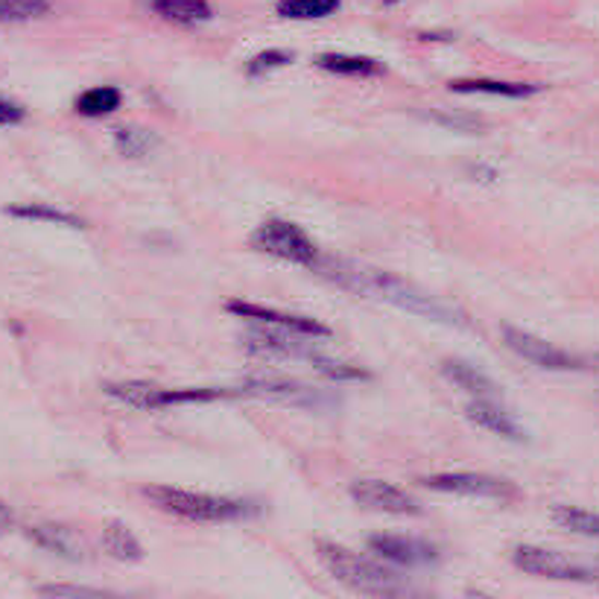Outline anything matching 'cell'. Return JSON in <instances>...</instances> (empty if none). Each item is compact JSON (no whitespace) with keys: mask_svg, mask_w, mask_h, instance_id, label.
<instances>
[{"mask_svg":"<svg viewBox=\"0 0 599 599\" xmlns=\"http://www.w3.org/2000/svg\"><path fill=\"white\" fill-rule=\"evenodd\" d=\"M243 340H246V349L251 354H258V357H269V360H286V357H310L314 349L307 345V337L293 331H284V328H275V325H263V328H255V331L243 333Z\"/></svg>","mask_w":599,"mask_h":599,"instance_id":"obj_11","label":"cell"},{"mask_svg":"<svg viewBox=\"0 0 599 599\" xmlns=\"http://www.w3.org/2000/svg\"><path fill=\"white\" fill-rule=\"evenodd\" d=\"M515 567H520L529 576H541V579H555V582H590L594 579V571L585 567V564L573 562L567 555L555 553V550H544V547H529L520 544L515 553Z\"/></svg>","mask_w":599,"mask_h":599,"instance_id":"obj_7","label":"cell"},{"mask_svg":"<svg viewBox=\"0 0 599 599\" xmlns=\"http://www.w3.org/2000/svg\"><path fill=\"white\" fill-rule=\"evenodd\" d=\"M27 536L33 538L42 550H47V553L62 555V559H71V562H80L82 559L80 541L73 538L71 529L59 527V524H36V527L27 529Z\"/></svg>","mask_w":599,"mask_h":599,"instance_id":"obj_16","label":"cell"},{"mask_svg":"<svg viewBox=\"0 0 599 599\" xmlns=\"http://www.w3.org/2000/svg\"><path fill=\"white\" fill-rule=\"evenodd\" d=\"M103 550H106L111 559L126 564H134L143 559V544L134 538V532L126 524H106L103 529Z\"/></svg>","mask_w":599,"mask_h":599,"instance_id":"obj_20","label":"cell"},{"mask_svg":"<svg viewBox=\"0 0 599 599\" xmlns=\"http://www.w3.org/2000/svg\"><path fill=\"white\" fill-rule=\"evenodd\" d=\"M143 497L153 503L155 509L167 512L173 518L193 520V524H228V520L258 515V506L251 501L185 492V489H173V485H150V489H143Z\"/></svg>","mask_w":599,"mask_h":599,"instance_id":"obj_2","label":"cell"},{"mask_svg":"<svg viewBox=\"0 0 599 599\" xmlns=\"http://www.w3.org/2000/svg\"><path fill=\"white\" fill-rule=\"evenodd\" d=\"M153 10L164 21H173V24H181V27L205 24L214 15L208 0H153Z\"/></svg>","mask_w":599,"mask_h":599,"instance_id":"obj_18","label":"cell"},{"mask_svg":"<svg viewBox=\"0 0 599 599\" xmlns=\"http://www.w3.org/2000/svg\"><path fill=\"white\" fill-rule=\"evenodd\" d=\"M424 117H427L430 124L442 126V129H450V132L477 134V132H483V129H485L483 117L466 115V111H427Z\"/></svg>","mask_w":599,"mask_h":599,"instance_id":"obj_28","label":"cell"},{"mask_svg":"<svg viewBox=\"0 0 599 599\" xmlns=\"http://www.w3.org/2000/svg\"><path fill=\"white\" fill-rule=\"evenodd\" d=\"M386 3H392V0H386Z\"/></svg>","mask_w":599,"mask_h":599,"instance_id":"obj_33","label":"cell"},{"mask_svg":"<svg viewBox=\"0 0 599 599\" xmlns=\"http://www.w3.org/2000/svg\"><path fill=\"white\" fill-rule=\"evenodd\" d=\"M442 375L450 380V384L462 389V392L474 395V398H501V389L494 384L492 377L480 372L474 363H468V360H445L442 363Z\"/></svg>","mask_w":599,"mask_h":599,"instance_id":"obj_15","label":"cell"},{"mask_svg":"<svg viewBox=\"0 0 599 599\" xmlns=\"http://www.w3.org/2000/svg\"><path fill=\"white\" fill-rule=\"evenodd\" d=\"M50 12V0H0V24L33 21Z\"/></svg>","mask_w":599,"mask_h":599,"instance_id":"obj_27","label":"cell"},{"mask_svg":"<svg viewBox=\"0 0 599 599\" xmlns=\"http://www.w3.org/2000/svg\"><path fill=\"white\" fill-rule=\"evenodd\" d=\"M307 363H310L319 375L331 377V380H342V384H345V380H368V375L360 366H351V363H342V360L337 357H328V354H322V351L316 349L314 354L307 357Z\"/></svg>","mask_w":599,"mask_h":599,"instance_id":"obj_26","label":"cell"},{"mask_svg":"<svg viewBox=\"0 0 599 599\" xmlns=\"http://www.w3.org/2000/svg\"><path fill=\"white\" fill-rule=\"evenodd\" d=\"M447 89L454 94H494V97L506 99H520L532 97L538 91V85H529V82H503V80H454L447 82Z\"/></svg>","mask_w":599,"mask_h":599,"instance_id":"obj_17","label":"cell"},{"mask_svg":"<svg viewBox=\"0 0 599 599\" xmlns=\"http://www.w3.org/2000/svg\"><path fill=\"white\" fill-rule=\"evenodd\" d=\"M293 62V54L290 50H260L258 56H251L249 64H246V73L249 77H267V73L278 71V68H286Z\"/></svg>","mask_w":599,"mask_h":599,"instance_id":"obj_29","label":"cell"},{"mask_svg":"<svg viewBox=\"0 0 599 599\" xmlns=\"http://www.w3.org/2000/svg\"><path fill=\"white\" fill-rule=\"evenodd\" d=\"M158 134H153L143 126H117L115 129V146L117 153L126 158H143L146 153H153L158 146Z\"/></svg>","mask_w":599,"mask_h":599,"instance_id":"obj_22","label":"cell"},{"mask_svg":"<svg viewBox=\"0 0 599 599\" xmlns=\"http://www.w3.org/2000/svg\"><path fill=\"white\" fill-rule=\"evenodd\" d=\"M466 415L474 421L477 427L489 430L494 436L509 438V442H527V430L512 419V412L497 407L494 398H474V401L466 407Z\"/></svg>","mask_w":599,"mask_h":599,"instance_id":"obj_14","label":"cell"},{"mask_svg":"<svg viewBox=\"0 0 599 599\" xmlns=\"http://www.w3.org/2000/svg\"><path fill=\"white\" fill-rule=\"evenodd\" d=\"M124 106V94L115 85H99V89L82 91L77 97V111L82 117H106Z\"/></svg>","mask_w":599,"mask_h":599,"instance_id":"obj_21","label":"cell"},{"mask_svg":"<svg viewBox=\"0 0 599 599\" xmlns=\"http://www.w3.org/2000/svg\"><path fill=\"white\" fill-rule=\"evenodd\" d=\"M316 550H319V559L328 567V573L345 588L357 590V594H368V597H392V594H401L403 590L395 571L372 562L366 555L351 553V550L333 544V541H319Z\"/></svg>","mask_w":599,"mask_h":599,"instance_id":"obj_3","label":"cell"},{"mask_svg":"<svg viewBox=\"0 0 599 599\" xmlns=\"http://www.w3.org/2000/svg\"><path fill=\"white\" fill-rule=\"evenodd\" d=\"M503 340L509 345L518 357H524L527 363L538 368H547V372H573L579 368V360L567 354V351L555 349L553 342L541 340L536 333L520 331V328H512V325H503Z\"/></svg>","mask_w":599,"mask_h":599,"instance_id":"obj_9","label":"cell"},{"mask_svg":"<svg viewBox=\"0 0 599 599\" xmlns=\"http://www.w3.org/2000/svg\"><path fill=\"white\" fill-rule=\"evenodd\" d=\"M106 392L117 401L138 407V410H167V407H179V403H205L220 401L228 395H240L237 389H205V386H193V389H164V386L143 384V380H124V384H106Z\"/></svg>","mask_w":599,"mask_h":599,"instance_id":"obj_4","label":"cell"},{"mask_svg":"<svg viewBox=\"0 0 599 599\" xmlns=\"http://www.w3.org/2000/svg\"><path fill=\"white\" fill-rule=\"evenodd\" d=\"M368 550L386 562L401 564V567H424L438 562V550L430 541L410 536H372L366 541Z\"/></svg>","mask_w":599,"mask_h":599,"instance_id":"obj_12","label":"cell"},{"mask_svg":"<svg viewBox=\"0 0 599 599\" xmlns=\"http://www.w3.org/2000/svg\"><path fill=\"white\" fill-rule=\"evenodd\" d=\"M225 310L240 319H251V322L260 325H275V328H284V331L302 333V337H331V328L322 322H316L310 316H295V314H281V310H272V307L263 305H249V302H228Z\"/></svg>","mask_w":599,"mask_h":599,"instance_id":"obj_13","label":"cell"},{"mask_svg":"<svg viewBox=\"0 0 599 599\" xmlns=\"http://www.w3.org/2000/svg\"><path fill=\"white\" fill-rule=\"evenodd\" d=\"M553 518L559 520L564 529L576 532V536L599 538V515L597 512L576 509V506H555Z\"/></svg>","mask_w":599,"mask_h":599,"instance_id":"obj_25","label":"cell"},{"mask_svg":"<svg viewBox=\"0 0 599 599\" xmlns=\"http://www.w3.org/2000/svg\"><path fill=\"white\" fill-rule=\"evenodd\" d=\"M351 497L363 509L384 512V515H398V518L421 515V506L412 501L410 494L398 489V485L384 483V480H357V483L351 485Z\"/></svg>","mask_w":599,"mask_h":599,"instance_id":"obj_10","label":"cell"},{"mask_svg":"<svg viewBox=\"0 0 599 599\" xmlns=\"http://www.w3.org/2000/svg\"><path fill=\"white\" fill-rule=\"evenodd\" d=\"M316 68H322L337 77H377L384 73V64L372 56H349V54H322L316 56Z\"/></svg>","mask_w":599,"mask_h":599,"instance_id":"obj_19","label":"cell"},{"mask_svg":"<svg viewBox=\"0 0 599 599\" xmlns=\"http://www.w3.org/2000/svg\"><path fill=\"white\" fill-rule=\"evenodd\" d=\"M240 395H255V398H267V401L290 403V407H302V410H319L328 403V395H322L314 386L298 384V380H290V377H275V375H258L243 380V386L237 389Z\"/></svg>","mask_w":599,"mask_h":599,"instance_id":"obj_8","label":"cell"},{"mask_svg":"<svg viewBox=\"0 0 599 599\" xmlns=\"http://www.w3.org/2000/svg\"><path fill=\"white\" fill-rule=\"evenodd\" d=\"M7 214L19 216V220H38V223H54V225H68V228H85L80 216L68 214V211H59V208L50 205H12L7 208Z\"/></svg>","mask_w":599,"mask_h":599,"instance_id":"obj_24","label":"cell"},{"mask_svg":"<svg viewBox=\"0 0 599 599\" xmlns=\"http://www.w3.org/2000/svg\"><path fill=\"white\" fill-rule=\"evenodd\" d=\"M38 594H42V597H82V599L108 597L106 590L77 588V585H42V588H38Z\"/></svg>","mask_w":599,"mask_h":599,"instance_id":"obj_30","label":"cell"},{"mask_svg":"<svg viewBox=\"0 0 599 599\" xmlns=\"http://www.w3.org/2000/svg\"><path fill=\"white\" fill-rule=\"evenodd\" d=\"M24 117H27V111H24L19 103L0 97V126H15V124H21Z\"/></svg>","mask_w":599,"mask_h":599,"instance_id":"obj_31","label":"cell"},{"mask_svg":"<svg viewBox=\"0 0 599 599\" xmlns=\"http://www.w3.org/2000/svg\"><path fill=\"white\" fill-rule=\"evenodd\" d=\"M430 492L462 494V497H485V501H515L518 489L503 477L477 474V471H454V474H433L419 480Z\"/></svg>","mask_w":599,"mask_h":599,"instance_id":"obj_6","label":"cell"},{"mask_svg":"<svg viewBox=\"0 0 599 599\" xmlns=\"http://www.w3.org/2000/svg\"><path fill=\"white\" fill-rule=\"evenodd\" d=\"M249 243L269 258L290 260V263H302V267H314L319 260L316 243L307 237L302 228L290 220H267L251 232Z\"/></svg>","mask_w":599,"mask_h":599,"instance_id":"obj_5","label":"cell"},{"mask_svg":"<svg viewBox=\"0 0 599 599\" xmlns=\"http://www.w3.org/2000/svg\"><path fill=\"white\" fill-rule=\"evenodd\" d=\"M314 269H319L328 281L340 284L342 290H351V293L360 295H375L386 305H395L407 310V314L419 316V319H430V322L454 325V328H466V316L457 314L454 307L442 305L438 298H433L430 293L419 290L410 281L392 275V272H384V269L372 267H357V263H349V260L337 258H322L314 263Z\"/></svg>","mask_w":599,"mask_h":599,"instance_id":"obj_1","label":"cell"},{"mask_svg":"<svg viewBox=\"0 0 599 599\" xmlns=\"http://www.w3.org/2000/svg\"><path fill=\"white\" fill-rule=\"evenodd\" d=\"M340 10V0H278L275 12L290 21H319Z\"/></svg>","mask_w":599,"mask_h":599,"instance_id":"obj_23","label":"cell"},{"mask_svg":"<svg viewBox=\"0 0 599 599\" xmlns=\"http://www.w3.org/2000/svg\"><path fill=\"white\" fill-rule=\"evenodd\" d=\"M12 527V509L0 501V532H7Z\"/></svg>","mask_w":599,"mask_h":599,"instance_id":"obj_32","label":"cell"}]
</instances>
